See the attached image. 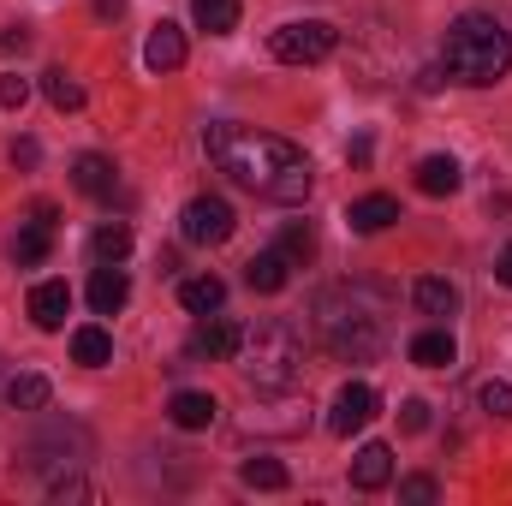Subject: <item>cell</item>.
<instances>
[{
  "label": "cell",
  "instance_id": "27",
  "mask_svg": "<svg viewBox=\"0 0 512 506\" xmlns=\"http://www.w3.org/2000/svg\"><path fill=\"white\" fill-rule=\"evenodd\" d=\"M90 256H96V262H126V256H131V227H126V221L96 227V233H90Z\"/></svg>",
  "mask_w": 512,
  "mask_h": 506
},
{
  "label": "cell",
  "instance_id": "31",
  "mask_svg": "<svg viewBox=\"0 0 512 506\" xmlns=\"http://www.w3.org/2000/svg\"><path fill=\"white\" fill-rule=\"evenodd\" d=\"M435 495H441L435 477H405V483H399V501H411V506H429Z\"/></svg>",
  "mask_w": 512,
  "mask_h": 506
},
{
  "label": "cell",
  "instance_id": "28",
  "mask_svg": "<svg viewBox=\"0 0 512 506\" xmlns=\"http://www.w3.org/2000/svg\"><path fill=\"white\" fill-rule=\"evenodd\" d=\"M280 251H286V262H292V268H304V262L316 256V233H310L304 221H292V227H286V239H280Z\"/></svg>",
  "mask_w": 512,
  "mask_h": 506
},
{
  "label": "cell",
  "instance_id": "38",
  "mask_svg": "<svg viewBox=\"0 0 512 506\" xmlns=\"http://www.w3.org/2000/svg\"><path fill=\"white\" fill-rule=\"evenodd\" d=\"M96 12H102V18H120V12H126V0H96Z\"/></svg>",
  "mask_w": 512,
  "mask_h": 506
},
{
  "label": "cell",
  "instance_id": "12",
  "mask_svg": "<svg viewBox=\"0 0 512 506\" xmlns=\"http://www.w3.org/2000/svg\"><path fill=\"white\" fill-rule=\"evenodd\" d=\"M215 393H197V387H179L173 399H167V417H173V429H209L215 423Z\"/></svg>",
  "mask_w": 512,
  "mask_h": 506
},
{
  "label": "cell",
  "instance_id": "35",
  "mask_svg": "<svg viewBox=\"0 0 512 506\" xmlns=\"http://www.w3.org/2000/svg\"><path fill=\"white\" fill-rule=\"evenodd\" d=\"M370 155H376V137H370V131H358V137L346 143V161H352V167H370Z\"/></svg>",
  "mask_w": 512,
  "mask_h": 506
},
{
  "label": "cell",
  "instance_id": "20",
  "mask_svg": "<svg viewBox=\"0 0 512 506\" xmlns=\"http://www.w3.org/2000/svg\"><path fill=\"white\" fill-rule=\"evenodd\" d=\"M453 358H459V346H453L447 328H423V334L411 340V364H417V370H447Z\"/></svg>",
  "mask_w": 512,
  "mask_h": 506
},
{
  "label": "cell",
  "instance_id": "3",
  "mask_svg": "<svg viewBox=\"0 0 512 506\" xmlns=\"http://www.w3.org/2000/svg\"><path fill=\"white\" fill-rule=\"evenodd\" d=\"M233 364H239V376H245L251 393H292L304 381V340H298L292 322L268 316V322H251L245 328Z\"/></svg>",
  "mask_w": 512,
  "mask_h": 506
},
{
  "label": "cell",
  "instance_id": "25",
  "mask_svg": "<svg viewBox=\"0 0 512 506\" xmlns=\"http://www.w3.org/2000/svg\"><path fill=\"white\" fill-rule=\"evenodd\" d=\"M0 399H6L12 411H42V405L54 399V387H48V376H12L0 387Z\"/></svg>",
  "mask_w": 512,
  "mask_h": 506
},
{
  "label": "cell",
  "instance_id": "2",
  "mask_svg": "<svg viewBox=\"0 0 512 506\" xmlns=\"http://www.w3.org/2000/svg\"><path fill=\"white\" fill-rule=\"evenodd\" d=\"M316 334L346 364H376L387 352V316L370 286H328L316 298Z\"/></svg>",
  "mask_w": 512,
  "mask_h": 506
},
{
  "label": "cell",
  "instance_id": "10",
  "mask_svg": "<svg viewBox=\"0 0 512 506\" xmlns=\"http://www.w3.org/2000/svg\"><path fill=\"white\" fill-rule=\"evenodd\" d=\"M143 66H149V72H179V66H185V30L161 18V24L149 30V42H143Z\"/></svg>",
  "mask_w": 512,
  "mask_h": 506
},
{
  "label": "cell",
  "instance_id": "26",
  "mask_svg": "<svg viewBox=\"0 0 512 506\" xmlns=\"http://www.w3.org/2000/svg\"><path fill=\"white\" fill-rule=\"evenodd\" d=\"M191 18L209 36H227V30H239V0H191Z\"/></svg>",
  "mask_w": 512,
  "mask_h": 506
},
{
  "label": "cell",
  "instance_id": "21",
  "mask_svg": "<svg viewBox=\"0 0 512 506\" xmlns=\"http://www.w3.org/2000/svg\"><path fill=\"white\" fill-rule=\"evenodd\" d=\"M239 483H245V489H262V495H280V489H292V471H286L280 459H262V453H256V459L239 465Z\"/></svg>",
  "mask_w": 512,
  "mask_h": 506
},
{
  "label": "cell",
  "instance_id": "22",
  "mask_svg": "<svg viewBox=\"0 0 512 506\" xmlns=\"http://www.w3.org/2000/svg\"><path fill=\"white\" fill-rule=\"evenodd\" d=\"M54 251V227L48 221H30V227H18V239H12V262L18 268H36V262H48Z\"/></svg>",
  "mask_w": 512,
  "mask_h": 506
},
{
  "label": "cell",
  "instance_id": "5",
  "mask_svg": "<svg viewBox=\"0 0 512 506\" xmlns=\"http://www.w3.org/2000/svg\"><path fill=\"white\" fill-rule=\"evenodd\" d=\"M268 48H274L280 66H316V60H328L340 48V30L328 18H292V24H280L268 36Z\"/></svg>",
  "mask_w": 512,
  "mask_h": 506
},
{
  "label": "cell",
  "instance_id": "15",
  "mask_svg": "<svg viewBox=\"0 0 512 506\" xmlns=\"http://www.w3.org/2000/svg\"><path fill=\"white\" fill-rule=\"evenodd\" d=\"M72 364H84V370H102V364H114V334H108L102 322H84V328H72Z\"/></svg>",
  "mask_w": 512,
  "mask_h": 506
},
{
  "label": "cell",
  "instance_id": "7",
  "mask_svg": "<svg viewBox=\"0 0 512 506\" xmlns=\"http://www.w3.org/2000/svg\"><path fill=\"white\" fill-rule=\"evenodd\" d=\"M382 411V393L370 387V381H346L340 393H334V411H328V429L334 435H352V429H364L370 417Z\"/></svg>",
  "mask_w": 512,
  "mask_h": 506
},
{
  "label": "cell",
  "instance_id": "33",
  "mask_svg": "<svg viewBox=\"0 0 512 506\" xmlns=\"http://www.w3.org/2000/svg\"><path fill=\"white\" fill-rule=\"evenodd\" d=\"M48 495H54V501H96V489H90L84 477H60V483H54Z\"/></svg>",
  "mask_w": 512,
  "mask_h": 506
},
{
  "label": "cell",
  "instance_id": "4",
  "mask_svg": "<svg viewBox=\"0 0 512 506\" xmlns=\"http://www.w3.org/2000/svg\"><path fill=\"white\" fill-rule=\"evenodd\" d=\"M441 66H447L459 84L489 90V84H501V78H507L512 36L495 24V18L465 12V18H453V30H447V42H441Z\"/></svg>",
  "mask_w": 512,
  "mask_h": 506
},
{
  "label": "cell",
  "instance_id": "19",
  "mask_svg": "<svg viewBox=\"0 0 512 506\" xmlns=\"http://www.w3.org/2000/svg\"><path fill=\"white\" fill-rule=\"evenodd\" d=\"M239 340H245L239 322H203V328L191 334V352H197V358H233Z\"/></svg>",
  "mask_w": 512,
  "mask_h": 506
},
{
  "label": "cell",
  "instance_id": "17",
  "mask_svg": "<svg viewBox=\"0 0 512 506\" xmlns=\"http://www.w3.org/2000/svg\"><path fill=\"white\" fill-rule=\"evenodd\" d=\"M411 298H417V310H423V316H435V322H447V316L459 310V286H453V280H441V274H423V280L411 286Z\"/></svg>",
  "mask_w": 512,
  "mask_h": 506
},
{
  "label": "cell",
  "instance_id": "23",
  "mask_svg": "<svg viewBox=\"0 0 512 506\" xmlns=\"http://www.w3.org/2000/svg\"><path fill=\"white\" fill-rule=\"evenodd\" d=\"M42 96H48L60 114H78V108H84V84H78L66 66H48V72H42Z\"/></svg>",
  "mask_w": 512,
  "mask_h": 506
},
{
  "label": "cell",
  "instance_id": "24",
  "mask_svg": "<svg viewBox=\"0 0 512 506\" xmlns=\"http://www.w3.org/2000/svg\"><path fill=\"white\" fill-rule=\"evenodd\" d=\"M179 304H185L191 316H209V310H221V304H227V286H221L215 274H197V280H185V286H179Z\"/></svg>",
  "mask_w": 512,
  "mask_h": 506
},
{
  "label": "cell",
  "instance_id": "16",
  "mask_svg": "<svg viewBox=\"0 0 512 506\" xmlns=\"http://www.w3.org/2000/svg\"><path fill=\"white\" fill-rule=\"evenodd\" d=\"M292 280V262H286V251L274 245V251H256L251 262H245V286L251 292H280Z\"/></svg>",
  "mask_w": 512,
  "mask_h": 506
},
{
  "label": "cell",
  "instance_id": "36",
  "mask_svg": "<svg viewBox=\"0 0 512 506\" xmlns=\"http://www.w3.org/2000/svg\"><path fill=\"white\" fill-rule=\"evenodd\" d=\"M0 48H12V54H24V48H30V30H6V36H0Z\"/></svg>",
  "mask_w": 512,
  "mask_h": 506
},
{
  "label": "cell",
  "instance_id": "37",
  "mask_svg": "<svg viewBox=\"0 0 512 506\" xmlns=\"http://www.w3.org/2000/svg\"><path fill=\"white\" fill-rule=\"evenodd\" d=\"M495 280H501V286H512V245L495 256Z\"/></svg>",
  "mask_w": 512,
  "mask_h": 506
},
{
  "label": "cell",
  "instance_id": "18",
  "mask_svg": "<svg viewBox=\"0 0 512 506\" xmlns=\"http://www.w3.org/2000/svg\"><path fill=\"white\" fill-rule=\"evenodd\" d=\"M114 179H120V173H114L108 155H78V161H72V185H78L84 197H114Z\"/></svg>",
  "mask_w": 512,
  "mask_h": 506
},
{
  "label": "cell",
  "instance_id": "34",
  "mask_svg": "<svg viewBox=\"0 0 512 506\" xmlns=\"http://www.w3.org/2000/svg\"><path fill=\"white\" fill-rule=\"evenodd\" d=\"M36 161H42V143H36V137H18V143H12V167H24V173H30Z\"/></svg>",
  "mask_w": 512,
  "mask_h": 506
},
{
  "label": "cell",
  "instance_id": "29",
  "mask_svg": "<svg viewBox=\"0 0 512 506\" xmlns=\"http://www.w3.org/2000/svg\"><path fill=\"white\" fill-rule=\"evenodd\" d=\"M477 405H483L489 417H512V381H483V387H477Z\"/></svg>",
  "mask_w": 512,
  "mask_h": 506
},
{
  "label": "cell",
  "instance_id": "32",
  "mask_svg": "<svg viewBox=\"0 0 512 506\" xmlns=\"http://www.w3.org/2000/svg\"><path fill=\"white\" fill-rule=\"evenodd\" d=\"M399 429H405V435H423V429H429V405H423V399H405V405H399Z\"/></svg>",
  "mask_w": 512,
  "mask_h": 506
},
{
  "label": "cell",
  "instance_id": "30",
  "mask_svg": "<svg viewBox=\"0 0 512 506\" xmlns=\"http://www.w3.org/2000/svg\"><path fill=\"white\" fill-rule=\"evenodd\" d=\"M24 102H30V78H18V72H6V78H0V108H6V114H18Z\"/></svg>",
  "mask_w": 512,
  "mask_h": 506
},
{
  "label": "cell",
  "instance_id": "8",
  "mask_svg": "<svg viewBox=\"0 0 512 506\" xmlns=\"http://www.w3.org/2000/svg\"><path fill=\"white\" fill-rule=\"evenodd\" d=\"M66 310H72V286H66V280L30 286V322H36L42 334H60V328H66Z\"/></svg>",
  "mask_w": 512,
  "mask_h": 506
},
{
  "label": "cell",
  "instance_id": "1",
  "mask_svg": "<svg viewBox=\"0 0 512 506\" xmlns=\"http://www.w3.org/2000/svg\"><path fill=\"white\" fill-rule=\"evenodd\" d=\"M203 149H209V161H215L233 185H245V191L268 197V203H304L310 185H316L310 155H304L298 143L274 137V131L221 120V126L203 131Z\"/></svg>",
  "mask_w": 512,
  "mask_h": 506
},
{
  "label": "cell",
  "instance_id": "13",
  "mask_svg": "<svg viewBox=\"0 0 512 506\" xmlns=\"http://www.w3.org/2000/svg\"><path fill=\"white\" fill-rule=\"evenodd\" d=\"M399 221V197H387V191H370V197H358L352 209H346V227L352 233H382Z\"/></svg>",
  "mask_w": 512,
  "mask_h": 506
},
{
  "label": "cell",
  "instance_id": "9",
  "mask_svg": "<svg viewBox=\"0 0 512 506\" xmlns=\"http://www.w3.org/2000/svg\"><path fill=\"white\" fill-rule=\"evenodd\" d=\"M131 298V280L120 262H96V274H90V310L96 316H114V310H126Z\"/></svg>",
  "mask_w": 512,
  "mask_h": 506
},
{
  "label": "cell",
  "instance_id": "14",
  "mask_svg": "<svg viewBox=\"0 0 512 506\" xmlns=\"http://www.w3.org/2000/svg\"><path fill=\"white\" fill-rule=\"evenodd\" d=\"M459 185H465V173H459L453 155H423V161H417V191H423V197H453Z\"/></svg>",
  "mask_w": 512,
  "mask_h": 506
},
{
  "label": "cell",
  "instance_id": "11",
  "mask_svg": "<svg viewBox=\"0 0 512 506\" xmlns=\"http://www.w3.org/2000/svg\"><path fill=\"white\" fill-rule=\"evenodd\" d=\"M393 483V447L387 441H370V447H358V459H352V489H364V495H376Z\"/></svg>",
  "mask_w": 512,
  "mask_h": 506
},
{
  "label": "cell",
  "instance_id": "6",
  "mask_svg": "<svg viewBox=\"0 0 512 506\" xmlns=\"http://www.w3.org/2000/svg\"><path fill=\"white\" fill-rule=\"evenodd\" d=\"M233 227H239V215H233V203H227V197H191V203H185V215H179L185 245H227V239H233Z\"/></svg>",
  "mask_w": 512,
  "mask_h": 506
}]
</instances>
